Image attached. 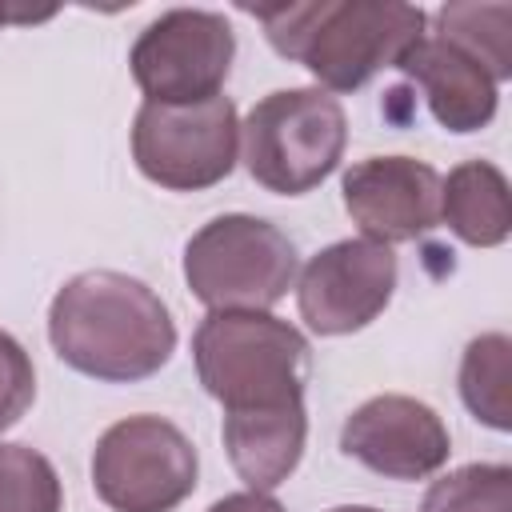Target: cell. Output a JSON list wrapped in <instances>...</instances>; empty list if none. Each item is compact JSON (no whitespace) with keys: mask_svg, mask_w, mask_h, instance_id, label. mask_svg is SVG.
<instances>
[{"mask_svg":"<svg viewBox=\"0 0 512 512\" xmlns=\"http://www.w3.org/2000/svg\"><path fill=\"white\" fill-rule=\"evenodd\" d=\"M396 68L424 92L428 112L436 116L440 128L464 136V132H480L492 124L500 84L460 44H452L436 32H424Z\"/></svg>","mask_w":512,"mask_h":512,"instance_id":"12","label":"cell"},{"mask_svg":"<svg viewBox=\"0 0 512 512\" xmlns=\"http://www.w3.org/2000/svg\"><path fill=\"white\" fill-rule=\"evenodd\" d=\"M92 488L112 512H172L196 488V448L164 416L116 420L96 440Z\"/></svg>","mask_w":512,"mask_h":512,"instance_id":"7","label":"cell"},{"mask_svg":"<svg viewBox=\"0 0 512 512\" xmlns=\"http://www.w3.org/2000/svg\"><path fill=\"white\" fill-rule=\"evenodd\" d=\"M420 512H512V468L464 464L432 480Z\"/></svg>","mask_w":512,"mask_h":512,"instance_id":"18","label":"cell"},{"mask_svg":"<svg viewBox=\"0 0 512 512\" xmlns=\"http://www.w3.org/2000/svg\"><path fill=\"white\" fill-rule=\"evenodd\" d=\"M52 16V8H44V12H20V8H0V28L8 24V20H16V24H28V20H48Z\"/></svg>","mask_w":512,"mask_h":512,"instance_id":"21","label":"cell"},{"mask_svg":"<svg viewBox=\"0 0 512 512\" xmlns=\"http://www.w3.org/2000/svg\"><path fill=\"white\" fill-rule=\"evenodd\" d=\"M268 44L300 60L324 92H356L380 68H396L428 32V16L396 0H312L252 8Z\"/></svg>","mask_w":512,"mask_h":512,"instance_id":"2","label":"cell"},{"mask_svg":"<svg viewBox=\"0 0 512 512\" xmlns=\"http://www.w3.org/2000/svg\"><path fill=\"white\" fill-rule=\"evenodd\" d=\"M48 340L80 376L132 384L168 364L176 352V324L144 280L92 268L72 276L52 296Z\"/></svg>","mask_w":512,"mask_h":512,"instance_id":"1","label":"cell"},{"mask_svg":"<svg viewBox=\"0 0 512 512\" xmlns=\"http://www.w3.org/2000/svg\"><path fill=\"white\" fill-rule=\"evenodd\" d=\"M192 360L224 412L300 404L312 372L304 332L272 312H208L192 336Z\"/></svg>","mask_w":512,"mask_h":512,"instance_id":"3","label":"cell"},{"mask_svg":"<svg viewBox=\"0 0 512 512\" xmlns=\"http://www.w3.org/2000/svg\"><path fill=\"white\" fill-rule=\"evenodd\" d=\"M36 400V372L24 344L0 328V432L12 428Z\"/></svg>","mask_w":512,"mask_h":512,"instance_id":"19","label":"cell"},{"mask_svg":"<svg viewBox=\"0 0 512 512\" xmlns=\"http://www.w3.org/2000/svg\"><path fill=\"white\" fill-rule=\"evenodd\" d=\"M328 512H380V508H368V504H340V508H328Z\"/></svg>","mask_w":512,"mask_h":512,"instance_id":"22","label":"cell"},{"mask_svg":"<svg viewBox=\"0 0 512 512\" xmlns=\"http://www.w3.org/2000/svg\"><path fill=\"white\" fill-rule=\"evenodd\" d=\"M240 120L228 96L204 104H140L132 120L136 168L168 192H204L232 176Z\"/></svg>","mask_w":512,"mask_h":512,"instance_id":"6","label":"cell"},{"mask_svg":"<svg viewBox=\"0 0 512 512\" xmlns=\"http://www.w3.org/2000/svg\"><path fill=\"white\" fill-rule=\"evenodd\" d=\"M208 512H284L268 492H232V496H224V500H216Z\"/></svg>","mask_w":512,"mask_h":512,"instance_id":"20","label":"cell"},{"mask_svg":"<svg viewBox=\"0 0 512 512\" xmlns=\"http://www.w3.org/2000/svg\"><path fill=\"white\" fill-rule=\"evenodd\" d=\"M340 192L364 240L376 244H404L440 224V172L412 156L356 160Z\"/></svg>","mask_w":512,"mask_h":512,"instance_id":"11","label":"cell"},{"mask_svg":"<svg viewBox=\"0 0 512 512\" xmlns=\"http://www.w3.org/2000/svg\"><path fill=\"white\" fill-rule=\"evenodd\" d=\"M308 440V412L300 404L280 408H248V412H224V452L236 468V476L252 492H272L284 484Z\"/></svg>","mask_w":512,"mask_h":512,"instance_id":"13","label":"cell"},{"mask_svg":"<svg viewBox=\"0 0 512 512\" xmlns=\"http://www.w3.org/2000/svg\"><path fill=\"white\" fill-rule=\"evenodd\" d=\"M236 56L232 24L208 8L160 12L132 44V80L144 104H204L216 100Z\"/></svg>","mask_w":512,"mask_h":512,"instance_id":"8","label":"cell"},{"mask_svg":"<svg viewBox=\"0 0 512 512\" xmlns=\"http://www.w3.org/2000/svg\"><path fill=\"white\" fill-rule=\"evenodd\" d=\"M64 488L52 460L28 444H0V512H60Z\"/></svg>","mask_w":512,"mask_h":512,"instance_id":"17","label":"cell"},{"mask_svg":"<svg viewBox=\"0 0 512 512\" xmlns=\"http://www.w3.org/2000/svg\"><path fill=\"white\" fill-rule=\"evenodd\" d=\"M248 176L276 196H304L324 184L348 144V120L324 88H280L252 104L240 124Z\"/></svg>","mask_w":512,"mask_h":512,"instance_id":"4","label":"cell"},{"mask_svg":"<svg viewBox=\"0 0 512 512\" xmlns=\"http://www.w3.org/2000/svg\"><path fill=\"white\" fill-rule=\"evenodd\" d=\"M460 400L480 424L496 432L512 428V340L504 332H484L464 348Z\"/></svg>","mask_w":512,"mask_h":512,"instance_id":"15","label":"cell"},{"mask_svg":"<svg viewBox=\"0 0 512 512\" xmlns=\"http://www.w3.org/2000/svg\"><path fill=\"white\" fill-rule=\"evenodd\" d=\"M440 220L472 248H496L512 232L508 176L488 160H464L440 180Z\"/></svg>","mask_w":512,"mask_h":512,"instance_id":"14","label":"cell"},{"mask_svg":"<svg viewBox=\"0 0 512 512\" xmlns=\"http://www.w3.org/2000/svg\"><path fill=\"white\" fill-rule=\"evenodd\" d=\"M340 448L388 480H424L448 464L452 436L424 400L384 392L344 420Z\"/></svg>","mask_w":512,"mask_h":512,"instance_id":"10","label":"cell"},{"mask_svg":"<svg viewBox=\"0 0 512 512\" xmlns=\"http://www.w3.org/2000/svg\"><path fill=\"white\" fill-rule=\"evenodd\" d=\"M436 36L476 56L492 80L512 76V8L508 4H444L436 12Z\"/></svg>","mask_w":512,"mask_h":512,"instance_id":"16","label":"cell"},{"mask_svg":"<svg viewBox=\"0 0 512 512\" xmlns=\"http://www.w3.org/2000/svg\"><path fill=\"white\" fill-rule=\"evenodd\" d=\"M184 280L212 312H268L296 280V244L272 220L228 212L184 244Z\"/></svg>","mask_w":512,"mask_h":512,"instance_id":"5","label":"cell"},{"mask_svg":"<svg viewBox=\"0 0 512 512\" xmlns=\"http://www.w3.org/2000/svg\"><path fill=\"white\" fill-rule=\"evenodd\" d=\"M396 292V256L376 240H336L320 248L296 284L300 320L316 336H348L372 324Z\"/></svg>","mask_w":512,"mask_h":512,"instance_id":"9","label":"cell"}]
</instances>
